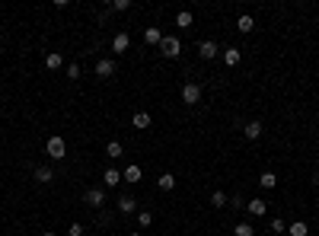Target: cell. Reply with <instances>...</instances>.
I'll list each match as a JSON object with an SVG mask.
<instances>
[{"mask_svg": "<svg viewBox=\"0 0 319 236\" xmlns=\"http://www.w3.org/2000/svg\"><path fill=\"white\" fill-rule=\"evenodd\" d=\"M262 121H246V125H243V134L249 137V141H258V137H262Z\"/></svg>", "mask_w": 319, "mask_h": 236, "instance_id": "obj_13", "label": "cell"}, {"mask_svg": "<svg viewBox=\"0 0 319 236\" xmlns=\"http://www.w3.org/2000/svg\"><path fill=\"white\" fill-rule=\"evenodd\" d=\"M128 236H141V233H128Z\"/></svg>", "mask_w": 319, "mask_h": 236, "instance_id": "obj_33", "label": "cell"}, {"mask_svg": "<svg viewBox=\"0 0 319 236\" xmlns=\"http://www.w3.org/2000/svg\"><path fill=\"white\" fill-rule=\"evenodd\" d=\"M217 55H220L217 42H201V45H198V58H201V61H214Z\"/></svg>", "mask_w": 319, "mask_h": 236, "instance_id": "obj_5", "label": "cell"}, {"mask_svg": "<svg viewBox=\"0 0 319 236\" xmlns=\"http://www.w3.org/2000/svg\"><path fill=\"white\" fill-rule=\"evenodd\" d=\"M102 182H106V188H115L118 182H125V179H122V172H118V169H106V176H102Z\"/></svg>", "mask_w": 319, "mask_h": 236, "instance_id": "obj_17", "label": "cell"}, {"mask_svg": "<svg viewBox=\"0 0 319 236\" xmlns=\"http://www.w3.org/2000/svg\"><path fill=\"white\" fill-rule=\"evenodd\" d=\"M271 233H284V220H281V217H274V220H271Z\"/></svg>", "mask_w": 319, "mask_h": 236, "instance_id": "obj_29", "label": "cell"}, {"mask_svg": "<svg viewBox=\"0 0 319 236\" xmlns=\"http://www.w3.org/2000/svg\"><path fill=\"white\" fill-rule=\"evenodd\" d=\"M160 55L169 58V61L182 55V42H179V36H163V42H160Z\"/></svg>", "mask_w": 319, "mask_h": 236, "instance_id": "obj_1", "label": "cell"}, {"mask_svg": "<svg viewBox=\"0 0 319 236\" xmlns=\"http://www.w3.org/2000/svg\"><path fill=\"white\" fill-rule=\"evenodd\" d=\"M236 29H239V32H243V36H246V32H252V29H255V23H252V16H246V13H243V16H239V20H236Z\"/></svg>", "mask_w": 319, "mask_h": 236, "instance_id": "obj_21", "label": "cell"}, {"mask_svg": "<svg viewBox=\"0 0 319 236\" xmlns=\"http://www.w3.org/2000/svg\"><path fill=\"white\" fill-rule=\"evenodd\" d=\"M67 233H71V236H83V223H71V226H67Z\"/></svg>", "mask_w": 319, "mask_h": 236, "instance_id": "obj_30", "label": "cell"}, {"mask_svg": "<svg viewBox=\"0 0 319 236\" xmlns=\"http://www.w3.org/2000/svg\"><path fill=\"white\" fill-rule=\"evenodd\" d=\"M67 80H80V64H77V61L67 64Z\"/></svg>", "mask_w": 319, "mask_h": 236, "instance_id": "obj_27", "label": "cell"}, {"mask_svg": "<svg viewBox=\"0 0 319 236\" xmlns=\"http://www.w3.org/2000/svg\"><path fill=\"white\" fill-rule=\"evenodd\" d=\"M144 42H147V45H160V42H163V32L157 29V26H147V29H144Z\"/></svg>", "mask_w": 319, "mask_h": 236, "instance_id": "obj_15", "label": "cell"}, {"mask_svg": "<svg viewBox=\"0 0 319 236\" xmlns=\"http://www.w3.org/2000/svg\"><path fill=\"white\" fill-rule=\"evenodd\" d=\"M230 204H233L236 211H239V207H246V201H243V195H233V198H230Z\"/></svg>", "mask_w": 319, "mask_h": 236, "instance_id": "obj_31", "label": "cell"}, {"mask_svg": "<svg viewBox=\"0 0 319 236\" xmlns=\"http://www.w3.org/2000/svg\"><path fill=\"white\" fill-rule=\"evenodd\" d=\"M83 204H90V207L99 211V207L106 204V188H86L83 191Z\"/></svg>", "mask_w": 319, "mask_h": 236, "instance_id": "obj_4", "label": "cell"}, {"mask_svg": "<svg viewBox=\"0 0 319 236\" xmlns=\"http://www.w3.org/2000/svg\"><path fill=\"white\" fill-rule=\"evenodd\" d=\"M128 48H131V36H128V32H118V36L112 39V51H115V55H125Z\"/></svg>", "mask_w": 319, "mask_h": 236, "instance_id": "obj_9", "label": "cell"}, {"mask_svg": "<svg viewBox=\"0 0 319 236\" xmlns=\"http://www.w3.org/2000/svg\"><path fill=\"white\" fill-rule=\"evenodd\" d=\"M287 236H309V226L303 220H294V223L287 226Z\"/></svg>", "mask_w": 319, "mask_h": 236, "instance_id": "obj_18", "label": "cell"}, {"mask_svg": "<svg viewBox=\"0 0 319 236\" xmlns=\"http://www.w3.org/2000/svg\"><path fill=\"white\" fill-rule=\"evenodd\" d=\"M246 211L252 214V217H265V214H268V201H262V198H249V201H246Z\"/></svg>", "mask_w": 319, "mask_h": 236, "instance_id": "obj_7", "label": "cell"}, {"mask_svg": "<svg viewBox=\"0 0 319 236\" xmlns=\"http://www.w3.org/2000/svg\"><path fill=\"white\" fill-rule=\"evenodd\" d=\"M141 176H144V172H141V166H137V163H131V166H128V169L122 172V179H125V182H131V185H137V182H141Z\"/></svg>", "mask_w": 319, "mask_h": 236, "instance_id": "obj_14", "label": "cell"}, {"mask_svg": "<svg viewBox=\"0 0 319 236\" xmlns=\"http://www.w3.org/2000/svg\"><path fill=\"white\" fill-rule=\"evenodd\" d=\"M182 102L185 106H198L201 102V83H182Z\"/></svg>", "mask_w": 319, "mask_h": 236, "instance_id": "obj_3", "label": "cell"}, {"mask_svg": "<svg viewBox=\"0 0 319 236\" xmlns=\"http://www.w3.org/2000/svg\"><path fill=\"white\" fill-rule=\"evenodd\" d=\"M137 223H141V226H150V223H153V214H150V211H141V214H137Z\"/></svg>", "mask_w": 319, "mask_h": 236, "instance_id": "obj_28", "label": "cell"}, {"mask_svg": "<svg viewBox=\"0 0 319 236\" xmlns=\"http://www.w3.org/2000/svg\"><path fill=\"white\" fill-rule=\"evenodd\" d=\"M128 7H131V0H112V4L106 7V10H109V13H125Z\"/></svg>", "mask_w": 319, "mask_h": 236, "instance_id": "obj_23", "label": "cell"}, {"mask_svg": "<svg viewBox=\"0 0 319 236\" xmlns=\"http://www.w3.org/2000/svg\"><path fill=\"white\" fill-rule=\"evenodd\" d=\"M115 207H118V214H125V217H128V214H134V211H137V201H134V195H122Z\"/></svg>", "mask_w": 319, "mask_h": 236, "instance_id": "obj_10", "label": "cell"}, {"mask_svg": "<svg viewBox=\"0 0 319 236\" xmlns=\"http://www.w3.org/2000/svg\"><path fill=\"white\" fill-rule=\"evenodd\" d=\"M96 77H102V80L115 77V61H112V58H99L96 61Z\"/></svg>", "mask_w": 319, "mask_h": 236, "instance_id": "obj_6", "label": "cell"}, {"mask_svg": "<svg viewBox=\"0 0 319 236\" xmlns=\"http://www.w3.org/2000/svg\"><path fill=\"white\" fill-rule=\"evenodd\" d=\"M258 185H262V188H274V185H278V176H274V172H268V169H265L262 176H258Z\"/></svg>", "mask_w": 319, "mask_h": 236, "instance_id": "obj_20", "label": "cell"}, {"mask_svg": "<svg viewBox=\"0 0 319 236\" xmlns=\"http://www.w3.org/2000/svg\"><path fill=\"white\" fill-rule=\"evenodd\" d=\"M220 58H223V64H227V67H236L239 61H243V51L233 45V48H223V55H220Z\"/></svg>", "mask_w": 319, "mask_h": 236, "instance_id": "obj_11", "label": "cell"}, {"mask_svg": "<svg viewBox=\"0 0 319 236\" xmlns=\"http://www.w3.org/2000/svg\"><path fill=\"white\" fill-rule=\"evenodd\" d=\"M192 23H195V16L188 13V10H179L176 13V26H179V29H192Z\"/></svg>", "mask_w": 319, "mask_h": 236, "instance_id": "obj_16", "label": "cell"}, {"mask_svg": "<svg viewBox=\"0 0 319 236\" xmlns=\"http://www.w3.org/2000/svg\"><path fill=\"white\" fill-rule=\"evenodd\" d=\"M32 179H36L39 185H48V182H55V169H51V166H36V169H32Z\"/></svg>", "mask_w": 319, "mask_h": 236, "instance_id": "obj_8", "label": "cell"}, {"mask_svg": "<svg viewBox=\"0 0 319 236\" xmlns=\"http://www.w3.org/2000/svg\"><path fill=\"white\" fill-rule=\"evenodd\" d=\"M131 125H134L137 131H144V128H150V115H147V112H134V118H131Z\"/></svg>", "mask_w": 319, "mask_h": 236, "instance_id": "obj_19", "label": "cell"}, {"mask_svg": "<svg viewBox=\"0 0 319 236\" xmlns=\"http://www.w3.org/2000/svg\"><path fill=\"white\" fill-rule=\"evenodd\" d=\"M42 236H58V233H55V230H45V233H42Z\"/></svg>", "mask_w": 319, "mask_h": 236, "instance_id": "obj_32", "label": "cell"}, {"mask_svg": "<svg viewBox=\"0 0 319 236\" xmlns=\"http://www.w3.org/2000/svg\"><path fill=\"white\" fill-rule=\"evenodd\" d=\"M211 204L214 207H227V195H223V191H211Z\"/></svg>", "mask_w": 319, "mask_h": 236, "instance_id": "obj_26", "label": "cell"}, {"mask_svg": "<svg viewBox=\"0 0 319 236\" xmlns=\"http://www.w3.org/2000/svg\"><path fill=\"white\" fill-rule=\"evenodd\" d=\"M106 153H109V160H118V156H122L125 150H122V144H118V141H109V147H106Z\"/></svg>", "mask_w": 319, "mask_h": 236, "instance_id": "obj_24", "label": "cell"}, {"mask_svg": "<svg viewBox=\"0 0 319 236\" xmlns=\"http://www.w3.org/2000/svg\"><path fill=\"white\" fill-rule=\"evenodd\" d=\"M45 153L51 156V160H64V156H67V144H64V137H61V134H51V137H48V144H45Z\"/></svg>", "mask_w": 319, "mask_h": 236, "instance_id": "obj_2", "label": "cell"}, {"mask_svg": "<svg viewBox=\"0 0 319 236\" xmlns=\"http://www.w3.org/2000/svg\"><path fill=\"white\" fill-rule=\"evenodd\" d=\"M45 67H48V71H61V67H64V55H61V51H48V55H45Z\"/></svg>", "mask_w": 319, "mask_h": 236, "instance_id": "obj_12", "label": "cell"}, {"mask_svg": "<svg viewBox=\"0 0 319 236\" xmlns=\"http://www.w3.org/2000/svg\"><path fill=\"white\" fill-rule=\"evenodd\" d=\"M233 233H236V236H255L252 223H246V220H243V223H236V226H233Z\"/></svg>", "mask_w": 319, "mask_h": 236, "instance_id": "obj_25", "label": "cell"}, {"mask_svg": "<svg viewBox=\"0 0 319 236\" xmlns=\"http://www.w3.org/2000/svg\"><path fill=\"white\" fill-rule=\"evenodd\" d=\"M157 182H160V188H163V191H172V188H176V176H172V172H163Z\"/></svg>", "mask_w": 319, "mask_h": 236, "instance_id": "obj_22", "label": "cell"}]
</instances>
